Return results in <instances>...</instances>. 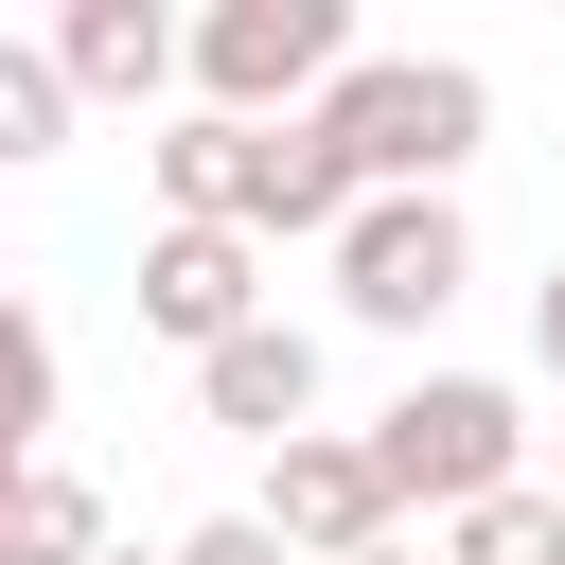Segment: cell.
Wrapping results in <instances>:
<instances>
[{"instance_id":"6da1fadb","label":"cell","mask_w":565,"mask_h":565,"mask_svg":"<svg viewBox=\"0 0 565 565\" xmlns=\"http://www.w3.org/2000/svg\"><path fill=\"white\" fill-rule=\"evenodd\" d=\"M318 141L353 159V194H441L477 141H494V88L459 53H353V88L318 106Z\"/></svg>"},{"instance_id":"7a4b0ae2","label":"cell","mask_w":565,"mask_h":565,"mask_svg":"<svg viewBox=\"0 0 565 565\" xmlns=\"http://www.w3.org/2000/svg\"><path fill=\"white\" fill-rule=\"evenodd\" d=\"M371 459H388V494L406 512H494V494H530V406L494 388V371H424L388 424H371Z\"/></svg>"},{"instance_id":"3957f363","label":"cell","mask_w":565,"mask_h":565,"mask_svg":"<svg viewBox=\"0 0 565 565\" xmlns=\"http://www.w3.org/2000/svg\"><path fill=\"white\" fill-rule=\"evenodd\" d=\"M194 88H212L230 124H318V106L353 88V18H335V0H212V18H194Z\"/></svg>"},{"instance_id":"277c9868","label":"cell","mask_w":565,"mask_h":565,"mask_svg":"<svg viewBox=\"0 0 565 565\" xmlns=\"http://www.w3.org/2000/svg\"><path fill=\"white\" fill-rule=\"evenodd\" d=\"M459 282H477V230H459V194H371V212L335 230V300H353L371 335H424Z\"/></svg>"},{"instance_id":"5b68a950","label":"cell","mask_w":565,"mask_h":565,"mask_svg":"<svg viewBox=\"0 0 565 565\" xmlns=\"http://www.w3.org/2000/svg\"><path fill=\"white\" fill-rule=\"evenodd\" d=\"M247 512H265L300 565H371V547H406V494H388V459H371V441H335V424H318V441H282Z\"/></svg>"},{"instance_id":"8992f818","label":"cell","mask_w":565,"mask_h":565,"mask_svg":"<svg viewBox=\"0 0 565 565\" xmlns=\"http://www.w3.org/2000/svg\"><path fill=\"white\" fill-rule=\"evenodd\" d=\"M141 335H177L194 371H212L230 335H265V247H247V230H159V247H141Z\"/></svg>"},{"instance_id":"52a82bcc","label":"cell","mask_w":565,"mask_h":565,"mask_svg":"<svg viewBox=\"0 0 565 565\" xmlns=\"http://www.w3.org/2000/svg\"><path fill=\"white\" fill-rule=\"evenodd\" d=\"M53 71H71L88 106H159V88L194 71V35H177L159 0H53Z\"/></svg>"},{"instance_id":"ba28073f","label":"cell","mask_w":565,"mask_h":565,"mask_svg":"<svg viewBox=\"0 0 565 565\" xmlns=\"http://www.w3.org/2000/svg\"><path fill=\"white\" fill-rule=\"evenodd\" d=\"M194 406H212L230 441H265V459H282V441H318V335H300V318L230 335V353L194 371Z\"/></svg>"},{"instance_id":"9c48e42d","label":"cell","mask_w":565,"mask_h":565,"mask_svg":"<svg viewBox=\"0 0 565 565\" xmlns=\"http://www.w3.org/2000/svg\"><path fill=\"white\" fill-rule=\"evenodd\" d=\"M353 212H371V194H353V159H335L318 124H247V247H300V230L335 247Z\"/></svg>"},{"instance_id":"30bf717a","label":"cell","mask_w":565,"mask_h":565,"mask_svg":"<svg viewBox=\"0 0 565 565\" xmlns=\"http://www.w3.org/2000/svg\"><path fill=\"white\" fill-rule=\"evenodd\" d=\"M141 177H159V230H247V124H230V106L159 124V141H141Z\"/></svg>"},{"instance_id":"8fae6325","label":"cell","mask_w":565,"mask_h":565,"mask_svg":"<svg viewBox=\"0 0 565 565\" xmlns=\"http://www.w3.org/2000/svg\"><path fill=\"white\" fill-rule=\"evenodd\" d=\"M0 565H106V494H88L71 459H18V494H0Z\"/></svg>"},{"instance_id":"7c38bea8","label":"cell","mask_w":565,"mask_h":565,"mask_svg":"<svg viewBox=\"0 0 565 565\" xmlns=\"http://www.w3.org/2000/svg\"><path fill=\"white\" fill-rule=\"evenodd\" d=\"M71 141V71H53V35H0V159H53Z\"/></svg>"},{"instance_id":"4fadbf2b","label":"cell","mask_w":565,"mask_h":565,"mask_svg":"<svg viewBox=\"0 0 565 565\" xmlns=\"http://www.w3.org/2000/svg\"><path fill=\"white\" fill-rule=\"evenodd\" d=\"M53 388H71V353H53V318L18 300V318H0V406H18V459H53Z\"/></svg>"},{"instance_id":"5bb4252c","label":"cell","mask_w":565,"mask_h":565,"mask_svg":"<svg viewBox=\"0 0 565 565\" xmlns=\"http://www.w3.org/2000/svg\"><path fill=\"white\" fill-rule=\"evenodd\" d=\"M441 565H565V494H494V512H459Z\"/></svg>"},{"instance_id":"9a60e30c","label":"cell","mask_w":565,"mask_h":565,"mask_svg":"<svg viewBox=\"0 0 565 565\" xmlns=\"http://www.w3.org/2000/svg\"><path fill=\"white\" fill-rule=\"evenodd\" d=\"M177 565H300V547H282L265 512H212V530H177Z\"/></svg>"},{"instance_id":"2e32d148","label":"cell","mask_w":565,"mask_h":565,"mask_svg":"<svg viewBox=\"0 0 565 565\" xmlns=\"http://www.w3.org/2000/svg\"><path fill=\"white\" fill-rule=\"evenodd\" d=\"M530 353H547V371H565V265H547V282H530Z\"/></svg>"},{"instance_id":"e0dca14e","label":"cell","mask_w":565,"mask_h":565,"mask_svg":"<svg viewBox=\"0 0 565 565\" xmlns=\"http://www.w3.org/2000/svg\"><path fill=\"white\" fill-rule=\"evenodd\" d=\"M106 565H177V547H106Z\"/></svg>"},{"instance_id":"ac0fdd59","label":"cell","mask_w":565,"mask_h":565,"mask_svg":"<svg viewBox=\"0 0 565 565\" xmlns=\"http://www.w3.org/2000/svg\"><path fill=\"white\" fill-rule=\"evenodd\" d=\"M371 565H424V547H371Z\"/></svg>"}]
</instances>
